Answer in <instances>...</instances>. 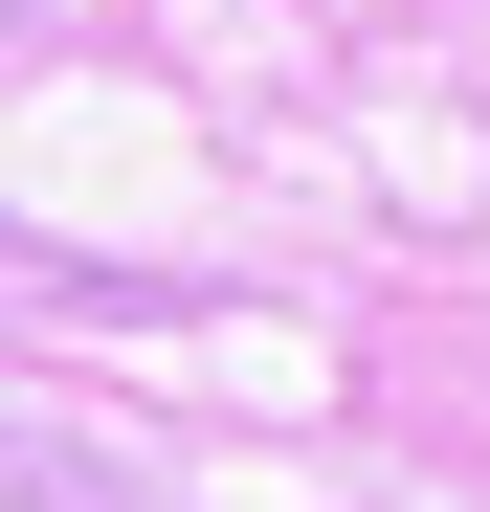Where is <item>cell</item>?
<instances>
[]
</instances>
